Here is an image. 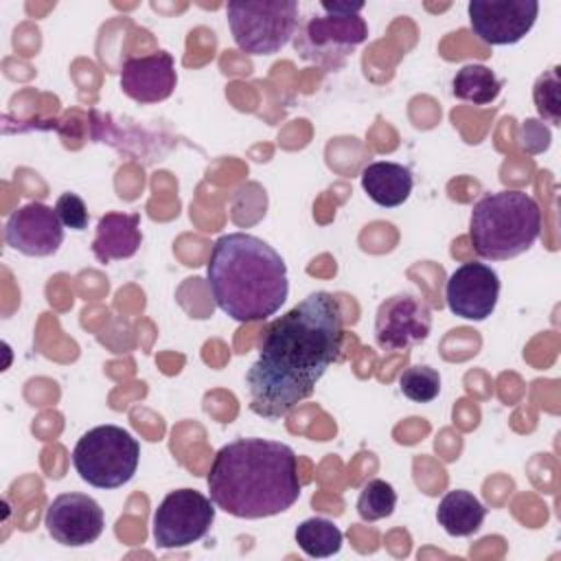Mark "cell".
<instances>
[{"label": "cell", "instance_id": "6da1fadb", "mask_svg": "<svg viewBox=\"0 0 561 561\" xmlns=\"http://www.w3.org/2000/svg\"><path fill=\"white\" fill-rule=\"evenodd\" d=\"M344 320L329 291H313L278 316L259 342V357L245 373L250 410L263 419L287 416L309 399L340 357Z\"/></svg>", "mask_w": 561, "mask_h": 561}, {"label": "cell", "instance_id": "7a4b0ae2", "mask_svg": "<svg viewBox=\"0 0 561 561\" xmlns=\"http://www.w3.org/2000/svg\"><path fill=\"white\" fill-rule=\"evenodd\" d=\"M206 482L215 506L241 519L285 513L302 491L296 451L267 438H237L224 445L213 458Z\"/></svg>", "mask_w": 561, "mask_h": 561}, {"label": "cell", "instance_id": "3957f363", "mask_svg": "<svg viewBox=\"0 0 561 561\" xmlns=\"http://www.w3.org/2000/svg\"><path fill=\"white\" fill-rule=\"evenodd\" d=\"M206 278L215 305L237 322L274 316L289 294L283 256L248 232L221 234L213 243Z\"/></svg>", "mask_w": 561, "mask_h": 561}, {"label": "cell", "instance_id": "277c9868", "mask_svg": "<svg viewBox=\"0 0 561 561\" xmlns=\"http://www.w3.org/2000/svg\"><path fill=\"white\" fill-rule=\"evenodd\" d=\"M541 232L539 204L524 191H500L480 197L469 217V239L478 256L508 261L537 241Z\"/></svg>", "mask_w": 561, "mask_h": 561}, {"label": "cell", "instance_id": "5b68a950", "mask_svg": "<svg viewBox=\"0 0 561 561\" xmlns=\"http://www.w3.org/2000/svg\"><path fill=\"white\" fill-rule=\"evenodd\" d=\"M140 460L138 440L118 425L88 430L72 449V465L83 482L96 489H118L127 484Z\"/></svg>", "mask_w": 561, "mask_h": 561}, {"label": "cell", "instance_id": "8992f818", "mask_svg": "<svg viewBox=\"0 0 561 561\" xmlns=\"http://www.w3.org/2000/svg\"><path fill=\"white\" fill-rule=\"evenodd\" d=\"M234 44L248 55H274L289 44L298 26L294 0H234L226 4Z\"/></svg>", "mask_w": 561, "mask_h": 561}, {"label": "cell", "instance_id": "52a82bcc", "mask_svg": "<svg viewBox=\"0 0 561 561\" xmlns=\"http://www.w3.org/2000/svg\"><path fill=\"white\" fill-rule=\"evenodd\" d=\"M368 39L362 15L307 13L294 33V50L300 59L324 70H340L359 44Z\"/></svg>", "mask_w": 561, "mask_h": 561}, {"label": "cell", "instance_id": "ba28073f", "mask_svg": "<svg viewBox=\"0 0 561 561\" xmlns=\"http://www.w3.org/2000/svg\"><path fill=\"white\" fill-rule=\"evenodd\" d=\"M215 522V502L195 489L171 491L153 513V541L162 550L188 548L206 537Z\"/></svg>", "mask_w": 561, "mask_h": 561}, {"label": "cell", "instance_id": "9c48e42d", "mask_svg": "<svg viewBox=\"0 0 561 561\" xmlns=\"http://www.w3.org/2000/svg\"><path fill=\"white\" fill-rule=\"evenodd\" d=\"M469 24L480 42L491 46L517 44L528 35L537 15L535 0H471L467 4Z\"/></svg>", "mask_w": 561, "mask_h": 561}, {"label": "cell", "instance_id": "30bf717a", "mask_svg": "<svg viewBox=\"0 0 561 561\" xmlns=\"http://www.w3.org/2000/svg\"><path fill=\"white\" fill-rule=\"evenodd\" d=\"M432 331V311L425 300L412 294L386 298L375 316V342L383 351H408L421 344Z\"/></svg>", "mask_w": 561, "mask_h": 561}, {"label": "cell", "instance_id": "8fae6325", "mask_svg": "<svg viewBox=\"0 0 561 561\" xmlns=\"http://www.w3.org/2000/svg\"><path fill=\"white\" fill-rule=\"evenodd\" d=\"M44 526L57 543L79 548L101 537L105 515L94 497L85 493H61L48 504Z\"/></svg>", "mask_w": 561, "mask_h": 561}, {"label": "cell", "instance_id": "7c38bea8", "mask_svg": "<svg viewBox=\"0 0 561 561\" xmlns=\"http://www.w3.org/2000/svg\"><path fill=\"white\" fill-rule=\"evenodd\" d=\"M500 298V276L486 263H462L445 285V300L454 316L465 320H486Z\"/></svg>", "mask_w": 561, "mask_h": 561}, {"label": "cell", "instance_id": "4fadbf2b", "mask_svg": "<svg viewBox=\"0 0 561 561\" xmlns=\"http://www.w3.org/2000/svg\"><path fill=\"white\" fill-rule=\"evenodd\" d=\"M4 241L26 256H50L64 243V224L55 208L31 202L13 210L4 224Z\"/></svg>", "mask_w": 561, "mask_h": 561}, {"label": "cell", "instance_id": "5bb4252c", "mask_svg": "<svg viewBox=\"0 0 561 561\" xmlns=\"http://www.w3.org/2000/svg\"><path fill=\"white\" fill-rule=\"evenodd\" d=\"M178 72L167 50L129 57L121 70V90L136 103H160L173 94Z\"/></svg>", "mask_w": 561, "mask_h": 561}, {"label": "cell", "instance_id": "9a60e30c", "mask_svg": "<svg viewBox=\"0 0 561 561\" xmlns=\"http://www.w3.org/2000/svg\"><path fill=\"white\" fill-rule=\"evenodd\" d=\"M142 243L138 213H105L96 224L92 252L101 263L129 259Z\"/></svg>", "mask_w": 561, "mask_h": 561}, {"label": "cell", "instance_id": "2e32d148", "mask_svg": "<svg viewBox=\"0 0 561 561\" xmlns=\"http://www.w3.org/2000/svg\"><path fill=\"white\" fill-rule=\"evenodd\" d=\"M414 186L412 171L399 162L377 160L364 167L362 171V188L366 195L383 208L401 206Z\"/></svg>", "mask_w": 561, "mask_h": 561}, {"label": "cell", "instance_id": "e0dca14e", "mask_svg": "<svg viewBox=\"0 0 561 561\" xmlns=\"http://www.w3.org/2000/svg\"><path fill=\"white\" fill-rule=\"evenodd\" d=\"M486 517L484 504L469 491L456 489L443 495L436 508V519L451 537H469L480 530Z\"/></svg>", "mask_w": 561, "mask_h": 561}, {"label": "cell", "instance_id": "ac0fdd59", "mask_svg": "<svg viewBox=\"0 0 561 561\" xmlns=\"http://www.w3.org/2000/svg\"><path fill=\"white\" fill-rule=\"evenodd\" d=\"M502 90V79L482 64H467L462 66L454 81H451V92L460 101H469L473 105H489L497 99Z\"/></svg>", "mask_w": 561, "mask_h": 561}, {"label": "cell", "instance_id": "d6986e66", "mask_svg": "<svg viewBox=\"0 0 561 561\" xmlns=\"http://www.w3.org/2000/svg\"><path fill=\"white\" fill-rule=\"evenodd\" d=\"M296 543L298 548L307 554V557H313V559H327V557H333L340 552L342 548V530L324 519V517H311V519H305L296 526Z\"/></svg>", "mask_w": 561, "mask_h": 561}, {"label": "cell", "instance_id": "ffe728a7", "mask_svg": "<svg viewBox=\"0 0 561 561\" xmlns=\"http://www.w3.org/2000/svg\"><path fill=\"white\" fill-rule=\"evenodd\" d=\"M397 506V491L386 480H368L357 497V513L364 522H379L390 517Z\"/></svg>", "mask_w": 561, "mask_h": 561}, {"label": "cell", "instance_id": "44dd1931", "mask_svg": "<svg viewBox=\"0 0 561 561\" xmlns=\"http://www.w3.org/2000/svg\"><path fill=\"white\" fill-rule=\"evenodd\" d=\"M399 388L403 397H408L414 403H430L440 392V375L436 368L419 364L403 370L399 377Z\"/></svg>", "mask_w": 561, "mask_h": 561}, {"label": "cell", "instance_id": "7402d4cb", "mask_svg": "<svg viewBox=\"0 0 561 561\" xmlns=\"http://www.w3.org/2000/svg\"><path fill=\"white\" fill-rule=\"evenodd\" d=\"M559 66H552L550 70H546L541 77H537L535 85H533V99L537 105V112L543 121H548L550 125H559L561 123V101H559Z\"/></svg>", "mask_w": 561, "mask_h": 561}, {"label": "cell", "instance_id": "603a6c76", "mask_svg": "<svg viewBox=\"0 0 561 561\" xmlns=\"http://www.w3.org/2000/svg\"><path fill=\"white\" fill-rule=\"evenodd\" d=\"M55 213L61 219L64 228H70V230H85L88 219H90L85 202L77 193L59 195V199L55 204Z\"/></svg>", "mask_w": 561, "mask_h": 561}, {"label": "cell", "instance_id": "cb8c5ba5", "mask_svg": "<svg viewBox=\"0 0 561 561\" xmlns=\"http://www.w3.org/2000/svg\"><path fill=\"white\" fill-rule=\"evenodd\" d=\"M320 9L327 15H359V11L364 9V2H320Z\"/></svg>", "mask_w": 561, "mask_h": 561}]
</instances>
